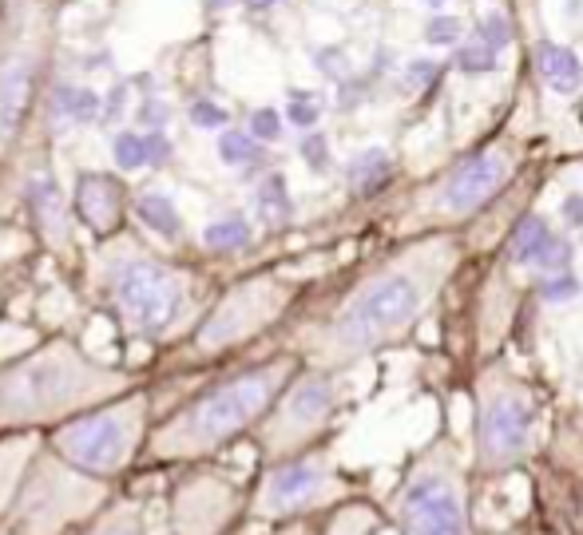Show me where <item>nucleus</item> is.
I'll list each match as a JSON object with an SVG mask.
<instances>
[{
	"label": "nucleus",
	"instance_id": "obj_15",
	"mask_svg": "<svg viewBox=\"0 0 583 535\" xmlns=\"http://www.w3.org/2000/svg\"><path fill=\"white\" fill-rule=\"evenodd\" d=\"M552 234H556V230L548 226V218H540V214H524V218L512 226V238H508V262H516V266H536V258H540V250L548 246Z\"/></svg>",
	"mask_w": 583,
	"mask_h": 535
},
{
	"label": "nucleus",
	"instance_id": "obj_31",
	"mask_svg": "<svg viewBox=\"0 0 583 535\" xmlns=\"http://www.w3.org/2000/svg\"><path fill=\"white\" fill-rule=\"evenodd\" d=\"M286 115H290V123L294 127H314L318 123V115H322V107L314 104V96L310 92H290V107H286Z\"/></svg>",
	"mask_w": 583,
	"mask_h": 535
},
{
	"label": "nucleus",
	"instance_id": "obj_6",
	"mask_svg": "<svg viewBox=\"0 0 583 535\" xmlns=\"http://www.w3.org/2000/svg\"><path fill=\"white\" fill-rule=\"evenodd\" d=\"M116 302L123 306V314L135 321L143 333H159L167 329L175 314L183 310V278L171 274L159 262H127L116 270Z\"/></svg>",
	"mask_w": 583,
	"mask_h": 535
},
{
	"label": "nucleus",
	"instance_id": "obj_18",
	"mask_svg": "<svg viewBox=\"0 0 583 535\" xmlns=\"http://www.w3.org/2000/svg\"><path fill=\"white\" fill-rule=\"evenodd\" d=\"M139 218H143L155 234L179 238V211H175L171 199H163V195H143V199H139Z\"/></svg>",
	"mask_w": 583,
	"mask_h": 535
},
{
	"label": "nucleus",
	"instance_id": "obj_26",
	"mask_svg": "<svg viewBox=\"0 0 583 535\" xmlns=\"http://www.w3.org/2000/svg\"><path fill=\"white\" fill-rule=\"evenodd\" d=\"M536 266H540L544 274H564V270L572 266V242L560 238V234H552L548 246L540 250V258H536Z\"/></svg>",
	"mask_w": 583,
	"mask_h": 535
},
{
	"label": "nucleus",
	"instance_id": "obj_33",
	"mask_svg": "<svg viewBox=\"0 0 583 535\" xmlns=\"http://www.w3.org/2000/svg\"><path fill=\"white\" fill-rule=\"evenodd\" d=\"M227 119H231V115H227L219 104H211V100H195V104H191V123H195V127H203V131L227 127Z\"/></svg>",
	"mask_w": 583,
	"mask_h": 535
},
{
	"label": "nucleus",
	"instance_id": "obj_28",
	"mask_svg": "<svg viewBox=\"0 0 583 535\" xmlns=\"http://www.w3.org/2000/svg\"><path fill=\"white\" fill-rule=\"evenodd\" d=\"M373 528H377V516H373L369 508H346V512L334 520L330 535H369Z\"/></svg>",
	"mask_w": 583,
	"mask_h": 535
},
{
	"label": "nucleus",
	"instance_id": "obj_24",
	"mask_svg": "<svg viewBox=\"0 0 583 535\" xmlns=\"http://www.w3.org/2000/svg\"><path fill=\"white\" fill-rule=\"evenodd\" d=\"M583 294V282L576 274H548L544 282H540V298L544 302H572V298H580Z\"/></svg>",
	"mask_w": 583,
	"mask_h": 535
},
{
	"label": "nucleus",
	"instance_id": "obj_36",
	"mask_svg": "<svg viewBox=\"0 0 583 535\" xmlns=\"http://www.w3.org/2000/svg\"><path fill=\"white\" fill-rule=\"evenodd\" d=\"M139 119H143V123H151V131H159V127L167 123V104H163V100H143V107H139Z\"/></svg>",
	"mask_w": 583,
	"mask_h": 535
},
{
	"label": "nucleus",
	"instance_id": "obj_13",
	"mask_svg": "<svg viewBox=\"0 0 583 535\" xmlns=\"http://www.w3.org/2000/svg\"><path fill=\"white\" fill-rule=\"evenodd\" d=\"M536 72L544 76L548 88H556L560 96H572L583 84V64L580 56L564 44H552V40H540L536 44Z\"/></svg>",
	"mask_w": 583,
	"mask_h": 535
},
{
	"label": "nucleus",
	"instance_id": "obj_38",
	"mask_svg": "<svg viewBox=\"0 0 583 535\" xmlns=\"http://www.w3.org/2000/svg\"><path fill=\"white\" fill-rule=\"evenodd\" d=\"M242 4H250V8H270V4H278V0H242Z\"/></svg>",
	"mask_w": 583,
	"mask_h": 535
},
{
	"label": "nucleus",
	"instance_id": "obj_2",
	"mask_svg": "<svg viewBox=\"0 0 583 535\" xmlns=\"http://www.w3.org/2000/svg\"><path fill=\"white\" fill-rule=\"evenodd\" d=\"M520 171V147L512 139H496L480 151L465 155L457 167H449L441 179H433L413 207L405 211V226H433L445 230L453 222H465L468 214L488 207L508 179Z\"/></svg>",
	"mask_w": 583,
	"mask_h": 535
},
{
	"label": "nucleus",
	"instance_id": "obj_14",
	"mask_svg": "<svg viewBox=\"0 0 583 535\" xmlns=\"http://www.w3.org/2000/svg\"><path fill=\"white\" fill-rule=\"evenodd\" d=\"M389 179H393V155H389L385 147H369V151L353 155V163H350V191L353 195L369 199V195H377Z\"/></svg>",
	"mask_w": 583,
	"mask_h": 535
},
{
	"label": "nucleus",
	"instance_id": "obj_34",
	"mask_svg": "<svg viewBox=\"0 0 583 535\" xmlns=\"http://www.w3.org/2000/svg\"><path fill=\"white\" fill-rule=\"evenodd\" d=\"M314 60H318V72L330 76V80H346L350 76V60H346L342 48H322Z\"/></svg>",
	"mask_w": 583,
	"mask_h": 535
},
{
	"label": "nucleus",
	"instance_id": "obj_25",
	"mask_svg": "<svg viewBox=\"0 0 583 535\" xmlns=\"http://www.w3.org/2000/svg\"><path fill=\"white\" fill-rule=\"evenodd\" d=\"M476 40L488 44L492 52H500V48L512 40V24H508V16H504V12H488V16L476 24Z\"/></svg>",
	"mask_w": 583,
	"mask_h": 535
},
{
	"label": "nucleus",
	"instance_id": "obj_35",
	"mask_svg": "<svg viewBox=\"0 0 583 535\" xmlns=\"http://www.w3.org/2000/svg\"><path fill=\"white\" fill-rule=\"evenodd\" d=\"M143 139H147V163H151V167H163V163L171 159V139L163 135V127L151 131V135H143Z\"/></svg>",
	"mask_w": 583,
	"mask_h": 535
},
{
	"label": "nucleus",
	"instance_id": "obj_3",
	"mask_svg": "<svg viewBox=\"0 0 583 535\" xmlns=\"http://www.w3.org/2000/svg\"><path fill=\"white\" fill-rule=\"evenodd\" d=\"M393 512L405 535H472L465 472L445 440L409 468Z\"/></svg>",
	"mask_w": 583,
	"mask_h": 535
},
{
	"label": "nucleus",
	"instance_id": "obj_32",
	"mask_svg": "<svg viewBox=\"0 0 583 535\" xmlns=\"http://www.w3.org/2000/svg\"><path fill=\"white\" fill-rule=\"evenodd\" d=\"M437 76H441V64L429 60V56H417V60L405 64V84H409V88H433Z\"/></svg>",
	"mask_w": 583,
	"mask_h": 535
},
{
	"label": "nucleus",
	"instance_id": "obj_5",
	"mask_svg": "<svg viewBox=\"0 0 583 535\" xmlns=\"http://www.w3.org/2000/svg\"><path fill=\"white\" fill-rule=\"evenodd\" d=\"M286 369H290L286 361L258 365V369L234 377L231 385L215 389L211 397H203V401L191 409V421H187L191 436L211 444V440H227L238 428H246L270 401H274V393H278L282 381H286Z\"/></svg>",
	"mask_w": 583,
	"mask_h": 535
},
{
	"label": "nucleus",
	"instance_id": "obj_21",
	"mask_svg": "<svg viewBox=\"0 0 583 535\" xmlns=\"http://www.w3.org/2000/svg\"><path fill=\"white\" fill-rule=\"evenodd\" d=\"M203 242L211 246V250H242L246 242H250V222L246 218H223V222H211L207 230H203Z\"/></svg>",
	"mask_w": 583,
	"mask_h": 535
},
{
	"label": "nucleus",
	"instance_id": "obj_7",
	"mask_svg": "<svg viewBox=\"0 0 583 535\" xmlns=\"http://www.w3.org/2000/svg\"><path fill=\"white\" fill-rule=\"evenodd\" d=\"M60 448H64V456L72 464H80L88 472H108L123 456V428L108 413L84 417V421H72L60 432Z\"/></svg>",
	"mask_w": 583,
	"mask_h": 535
},
{
	"label": "nucleus",
	"instance_id": "obj_8",
	"mask_svg": "<svg viewBox=\"0 0 583 535\" xmlns=\"http://www.w3.org/2000/svg\"><path fill=\"white\" fill-rule=\"evenodd\" d=\"M278 306H282V294L274 290V282H250V286H242L234 298H227V306L203 325L199 341H203V345H219V341L242 337L246 329L262 325Z\"/></svg>",
	"mask_w": 583,
	"mask_h": 535
},
{
	"label": "nucleus",
	"instance_id": "obj_23",
	"mask_svg": "<svg viewBox=\"0 0 583 535\" xmlns=\"http://www.w3.org/2000/svg\"><path fill=\"white\" fill-rule=\"evenodd\" d=\"M112 151H116V163L123 171H139V167L147 163V139L135 135V131H119Z\"/></svg>",
	"mask_w": 583,
	"mask_h": 535
},
{
	"label": "nucleus",
	"instance_id": "obj_1",
	"mask_svg": "<svg viewBox=\"0 0 583 535\" xmlns=\"http://www.w3.org/2000/svg\"><path fill=\"white\" fill-rule=\"evenodd\" d=\"M461 242L449 230H429L413 238L397 258L377 266L322 333L330 361H357L373 349L401 341L417 321L433 310L449 274L457 270Z\"/></svg>",
	"mask_w": 583,
	"mask_h": 535
},
{
	"label": "nucleus",
	"instance_id": "obj_39",
	"mask_svg": "<svg viewBox=\"0 0 583 535\" xmlns=\"http://www.w3.org/2000/svg\"><path fill=\"white\" fill-rule=\"evenodd\" d=\"M576 12H583V0H568V16H576Z\"/></svg>",
	"mask_w": 583,
	"mask_h": 535
},
{
	"label": "nucleus",
	"instance_id": "obj_27",
	"mask_svg": "<svg viewBox=\"0 0 583 535\" xmlns=\"http://www.w3.org/2000/svg\"><path fill=\"white\" fill-rule=\"evenodd\" d=\"M302 159H306V167H310L314 175H326V171H330V143H326L322 131H306V139H302Z\"/></svg>",
	"mask_w": 583,
	"mask_h": 535
},
{
	"label": "nucleus",
	"instance_id": "obj_22",
	"mask_svg": "<svg viewBox=\"0 0 583 535\" xmlns=\"http://www.w3.org/2000/svg\"><path fill=\"white\" fill-rule=\"evenodd\" d=\"M219 155H223V163L227 167H246V163H254V159H262V147H258V139L250 135V131H223L219 135Z\"/></svg>",
	"mask_w": 583,
	"mask_h": 535
},
{
	"label": "nucleus",
	"instance_id": "obj_30",
	"mask_svg": "<svg viewBox=\"0 0 583 535\" xmlns=\"http://www.w3.org/2000/svg\"><path fill=\"white\" fill-rule=\"evenodd\" d=\"M250 135H254L258 143H278V139H282V115H278L274 107H258V111L250 115Z\"/></svg>",
	"mask_w": 583,
	"mask_h": 535
},
{
	"label": "nucleus",
	"instance_id": "obj_19",
	"mask_svg": "<svg viewBox=\"0 0 583 535\" xmlns=\"http://www.w3.org/2000/svg\"><path fill=\"white\" fill-rule=\"evenodd\" d=\"M28 207L36 211V218L52 230H60V222H64V207H60V187L52 183V179H36L32 187H28Z\"/></svg>",
	"mask_w": 583,
	"mask_h": 535
},
{
	"label": "nucleus",
	"instance_id": "obj_16",
	"mask_svg": "<svg viewBox=\"0 0 583 535\" xmlns=\"http://www.w3.org/2000/svg\"><path fill=\"white\" fill-rule=\"evenodd\" d=\"M52 115L56 119H72V123H88L100 115V96L88 88H56L52 92Z\"/></svg>",
	"mask_w": 583,
	"mask_h": 535
},
{
	"label": "nucleus",
	"instance_id": "obj_37",
	"mask_svg": "<svg viewBox=\"0 0 583 535\" xmlns=\"http://www.w3.org/2000/svg\"><path fill=\"white\" fill-rule=\"evenodd\" d=\"M560 211L568 218V226H583V195H568Z\"/></svg>",
	"mask_w": 583,
	"mask_h": 535
},
{
	"label": "nucleus",
	"instance_id": "obj_10",
	"mask_svg": "<svg viewBox=\"0 0 583 535\" xmlns=\"http://www.w3.org/2000/svg\"><path fill=\"white\" fill-rule=\"evenodd\" d=\"M32 80H36V64L32 56L16 52L0 64V143H8L32 104Z\"/></svg>",
	"mask_w": 583,
	"mask_h": 535
},
{
	"label": "nucleus",
	"instance_id": "obj_9",
	"mask_svg": "<svg viewBox=\"0 0 583 535\" xmlns=\"http://www.w3.org/2000/svg\"><path fill=\"white\" fill-rule=\"evenodd\" d=\"M330 468L318 464V460H298V464H286L270 476L266 484V504L274 512H290V508H302L310 500H318L326 488H330Z\"/></svg>",
	"mask_w": 583,
	"mask_h": 535
},
{
	"label": "nucleus",
	"instance_id": "obj_29",
	"mask_svg": "<svg viewBox=\"0 0 583 535\" xmlns=\"http://www.w3.org/2000/svg\"><path fill=\"white\" fill-rule=\"evenodd\" d=\"M425 40L437 44V48L461 44V20H457V16H433V20L425 24Z\"/></svg>",
	"mask_w": 583,
	"mask_h": 535
},
{
	"label": "nucleus",
	"instance_id": "obj_11",
	"mask_svg": "<svg viewBox=\"0 0 583 535\" xmlns=\"http://www.w3.org/2000/svg\"><path fill=\"white\" fill-rule=\"evenodd\" d=\"M330 413H334V385L326 377H302L282 405V425L306 436V432L326 425Z\"/></svg>",
	"mask_w": 583,
	"mask_h": 535
},
{
	"label": "nucleus",
	"instance_id": "obj_40",
	"mask_svg": "<svg viewBox=\"0 0 583 535\" xmlns=\"http://www.w3.org/2000/svg\"><path fill=\"white\" fill-rule=\"evenodd\" d=\"M425 4H429V8H441V4H445V0H425Z\"/></svg>",
	"mask_w": 583,
	"mask_h": 535
},
{
	"label": "nucleus",
	"instance_id": "obj_12",
	"mask_svg": "<svg viewBox=\"0 0 583 535\" xmlns=\"http://www.w3.org/2000/svg\"><path fill=\"white\" fill-rule=\"evenodd\" d=\"M76 207L80 218L96 230V234H108L123 214V195L108 175H84L80 179V191H76Z\"/></svg>",
	"mask_w": 583,
	"mask_h": 535
},
{
	"label": "nucleus",
	"instance_id": "obj_17",
	"mask_svg": "<svg viewBox=\"0 0 583 535\" xmlns=\"http://www.w3.org/2000/svg\"><path fill=\"white\" fill-rule=\"evenodd\" d=\"M254 207L262 214V222H270V226L286 222L290 211H294V203H290V195H286V179H282V175L262 179V187L254 191Z\"/></svg>",
	"mask_w": 583,
	"mask_h": 535
},
{
	"label": "nucleus",
	"instance_id": "obj_4",
	"mask_svg": "<svg viewBox=\"0 0 583 535\" xmlns=\"http://www.w3.org/2000/svg\"><path fill=\"white\" fill-rule=\"evenodd\" d=\"M536 401L520 377L492 365L476 381V468L504 472L520 464L532 448Z\"/></svg>",
	"mask_w": 583,
	"mask_h": 535
},
{
	"label": "nucleus",
	"instance_id": "obj_41",
	"mask_svg": "<svg viewBox=\"0 0 583 535\" xmlns=\"http://www.w3.org/2000/svg\"><path fill=\"white\" fill-rule=\"evenodd\" d=\"M108 535H135V532H108Z\"/></svg>",
	"mask_w": 583,
	"mask_h": 535
},
{
	"label": "nucleus",
	"instance_id": "obj_20",
	"mask_svg": "<svg viewBox=\"0 0 583 535\" xmlns=\"http://www.w3.org/2000/svg\"><path fill=\"white\" fill-rule=\"evenodd\" d=\"M453 68L465 72V76H492V72L500 68V52H492V48L480 44V40H472V44H461V48L453 52Z\"/></svg>",
	"mask_w": 583,
	"mask_h": 535
}]
</instances>
